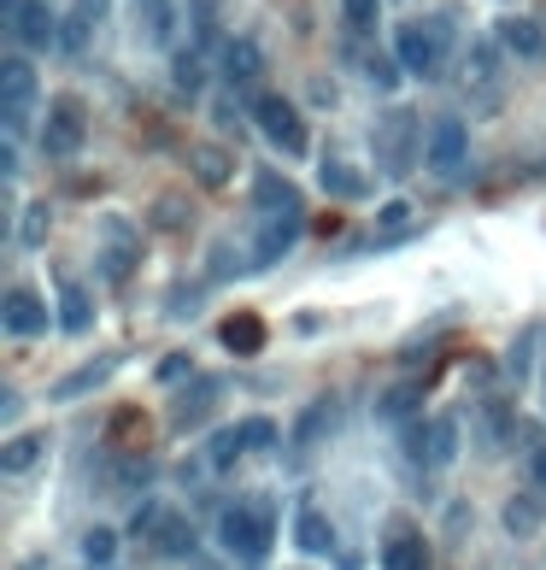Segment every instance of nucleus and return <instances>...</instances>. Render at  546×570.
Wrapping results in <instances>:
<instances>
[{
    "label": "nucleus",
    "instance_id": "dca6fc26",
    "mask_svg": "<svg viewBox=\"0 0 546 570\" xmlns=\"http://www.w3.org/2000/svg\"><path fill=\"white\" fill-rule=\"evenodd\" d=\"M411 418H424V377H406L376 394V423H411Z\"/></svg>",
    "mask_w": 546,
    "mask_h": 570
},
{
    "label": "nucleus",
    "instance_id": "473e14b6",
    "mask_svg": "<svg viewBox=\"0 0 546 570\" xmlns=\"http://www.w3.org/2000/svg\"><path fill=\"white\" fill-rule=\"evenodd\" d=\"M341 18H347L353 36H370L376 18H383V0H341Z\"/></svg>",
    "mask_w": 546,
    "mask_h": 570
},
{
    "label": "nucleus",
    "instance_id": "f03ea898",
    "mask_svg": "<svg viewBox=\"0 0 546 570\" xmlns=\"http://www.w3.org/2000/svg\"><path fill=\"white\" fill-rule=\"evenodd\" d=\"M218 541L224 553H236L247 564H265L270 559V541H277V523H270V506H229V512L218 518Z\"/></svg>",
    "mask_w": 546,
    "mask_h": 570
},
{
    "label": "nucleus",
    "instance_id": "37998d69",
    "mask_svg": "<svg viewBox=\"0 0 546 570\" xmlns=\"http://www.w3.org/2000/svg\"><path fill=\"white\" fill-rule=\"evenodd\" d=\"M182 218H188V212H182V200H177V194H165L159 207H153V223H165V230H177Z\"/></svg>",
    "mask_w": 546,
    "mask_h": 570
},
{
    "label": "nucleus",
    "instance_id": "79ce46f5",
    "mask_svg": "<svg viewBox=\"0 0 546 570\" xmlns=\"http://www.w3.org/2000/svg\"><path fill=\"white\" fill-rule=\"evenodd\" d=\"M406 223H411V207H406V200H388V207L383 212H376V230H406Z\"/></svg>",
    "mask_w": 546,
    "mask_h": 570
},
{
    "label": "nucleus",
    "instance_id": "7ed1b4c3",
    "mask_svg": "<svg viewBox=\"0 0 546 570\" xmlns=\"http://www.w3.org/2000/svg\"><path fill=\"white\" fill-rule=\"evenodd\" d=\"M254 124H259V136L270 141V148H282V153H306L311 148L306 118H300V107H294L288 94H254Z\"/></svg>",
    "mask_w": 546,
    "mask_h": 570
},
{
    "label": "nucleus",
    "instance_id": "4be33fe9",
    "mask_svg": "<svg viewBox=\"0 0 546 570\" xmlns=\"http://www.w3.org/2000/svg\"><path fill=\"white\" fill-rule=\"evenodd\" d=\"M218 341L236 359H254L259 348H265V323L254 318V312H236V318H224V330H218Z\"/></svg>",
    "mask_w": 546,
    "mask_h": 570
},
{
    "label": "nucleus",
    "instance_id": "c756f323",
    "mask_svg": "<svg viewBox=\"0 0 546 570\" xmlns=\"http://www.w3.org/2000/svg\"><path fill=\"white\" fill-rule=\"evenodd\" d=\"M171 83H177L182 94H200V89H206V59H200V53H177V59H171Z\"/></svg>",
    "mask_w": 546,
    "mask_h": 570
},
{
    "label": "nucleus",
    "instance_id": "6ab92c4d",
    "mask_svg": "<svg viewBox=\"0 0 546 570\" xmlns=\"http://www.w3.org/2000/svg\"><path fill=\"white\" fill-rule=\"evenodd\" d=\"M383 570H429V541L417 529H394L383 541Z\"/></svg>",
    "mask_w": 546,
    "mask_h": 570
},
{
    "label": "nucleus",
    "instance_id": "6e6552de",
    "mask_svg": "<svg viewBox=\"0 0 546 570\" xmlns=\"http://www.w3.org/2000/svg\"><path fill=\"white\" fill-rule=\"evenodd\" d=\"M30 100H36V66L30 59H7V66H0V107H7V130L18 136L24 130V112H30Z\"/></svg>",
    "mask_w": 546,
    "mask_h": 570
},
{
    "label": "nucleus",
    "instance_id": "f8f14e48",
    "mask_svg": "<svg viewBox=\"0 0 546 570\" xmlns=\"http://www.w3.org/2000/svg\"><path fill=\"white\" fill-rule=\"evenodd\" d=\"M254 207H259V218H306L300 189H294L288 177H277V171H259L254 177Z\"/></svg>",
    "mask_w": 546,
    "mask_h": 570
},
{
    "label": "nucleus",
    "instance_id": "9b49d317",
    "mask_svg": "<svg viewBox=\"0 0 546 570\" xmlns=\"http://www.w3.org/2000/svg\"><path fill=\"white\" fill-rule=\"evenodd\" d=\"M218 400H224V382L218 377H188V394L177 400L171 430H200V423L218 412Z\"/></svg>",
    "mask_w": 546,
    "mask_h": 570
},
{
    "label": "nucleus",
    "instance_id": "1a4fd4ad",
    "mask_svg": "<svg viewBox=\"0 0 546 570\" xmlns=\"http://www.w3.org/2000/svg\"><path fill=\"white\" fill-rule=\"evenodd\" d=\"M7 24L24 48H53L59 42V18L48 12V0H7Z\"/></svg>",
    "mask_w": 546,
    "mask_h": 570
},
{
    "label": "nucleus",
    "instance_id": "412c9836",
    "mask_svg": "<svg viewBox=\"0 0 546 570\" xmlns=\"http://www.w3.org/2000/svg\"><path fill=\"white\" fill-rule=\"evenodd\" d=\"M59 330H66V336L95 330V300H89L82 282H59Z\"/></svg>",
    "mask_w": 546,
    "mask_h": 570
},
{
    "label": "nucleus",
    "instance_id": "0eeeda50",
    "mask_svg": "<svg viewBox=\"0 0 546 570\" xmlns=\"http://www.w3.org/2000/svg\"><path fill=\"white\" fill-rule=\"evenodd\" d=\"M136 259H141V236H136V223L130 218H100V271H107L112 282H123L136 271Z\"/></svg>",
    "mask_w": 546,
    "mask_h": 570
},
{
    "label": "nucleus",
    "instance_id": "ddd939ff",
    "mask_svg": "<svg viewBox=\"0 0 546 570\" xmlns=\"http://www.w3.org/2000/svg\"><path fill=\"white\" fill-rule=\"evenodd\" d=\"M107 12H112V0H71L66 24H59V48H66V53H82V48L95 42V30L107 24Z\"/></svg>",
    "mask_w": 546,
    "mask_h": 570
},
{
    "label": "nucleus",
    "instance_id": "b1692460",
    "mask_svg": "<svg viewBox=\"0 0 546 570\" xmlns=\"http://www.w3.org/2000/svg\"><path fill=\"white\" fill-rule=\"evenodd\" d=\"M318 182H324L329 194H341V200H365V194H370V177L353 171L347 159H324V166H318Z\"/></svg>",
    "mask_w": 546,
    "mask_h": 570
},
{
    "label": "nucleus",
    "instance_id": "f3484780",
    "mask_svg": "<svg viewBox=\"0 0 546 570\" xmlns=\"http://www.w3.org/2000/svg\"><path fill=\"white\" fill-rule=\"evenodd\" d=\"M499 48L517 53L523 66H535V59H546V30L535 24V18L512 12V18H499Z\"/></svg>",
    "mask_w": 546,
    "mask_h": 570
},
{
    "label": "nucleus",
    "instance_id": "2f4dec72",
    "mask_svg": "<svg viewBox=\"0 0 546 570\" xmlns=\"http://www.w3.org/2000/svg\"><path fill=\"white\" fill-rule=\"evenodd\" d=\"M241 453H247V447H241V423H236V430L212 436V447H206V464H212V471H229V464H236Z\"/></svg>",
    "mask_w": 546,
    "mask_h": 570
},
{
    "label": "nucleus",
    "instance_id": "c85d7f7f",
    "mask_svg": "<svg viewBox=\"0 0 546 570\" xmlns=\"http://www.w3.org/2000/svg\"><path fill=\"white\" fill-rule=\"evenodd\" d=\"M153 547L159 553H188V547H195V529H188V518H177V512H165L159 518V529H153Z\"/></svg>",
    "mask_w": 546,
    "mask_h": 570
},
{
    "label": "nucleus",
    "instance_id": "a878e982",
    "mask_svg": "<svg viewBox=\"0 0 546 570\" xmlns=\"http://www.w3.org/2000/svg\"><path fill=\"white\" fill-rule=\"evenodd\" d=\"M112 364H118V353H107V359H95V364H82V371H71L66 382L53 389V400H77V394H89V389H100V382L112 377Z\"/></svg>",
    "mask_w": 546,
    "mask_h": 570
},
{
    "label": "nucleus",
    "instance_id": "5701e85b",
    "mask_svg": "<svg viewBox=\"0 0 546 570\" xmlns=\"http://www.w3.org/2000/svg\"><path fill=\"white\" fill-rule=\"evenodd\" d=\"M224 77H229L236 89L259 83V77H265V53H259V42H247V36H241V42H229V48H224Z\"/></svg>",
    "mask_w": 546,
    "mask_h": 570
},
{
    "label": "nucleus",
    "instance_id": "58836bf2",
    "mask_svg": "<svg viewBox=\"0 0 546 570\" xmlns=\"http://www.w3.org/2000/svg\"><path fill=\"white\" fill-rule=\"evenodd\" d=\"M365 71H370V83H376V89H394L406 66H400V59H388V53H370V59H365Z\"/></svg>",
    "mask_w": 546,
    "mask_h": 570
},
{
    "label": "nucleus",
    "instance_id": "c03bdc74",
    "mask_svg": "<svg viewBox=\"0 0 546 570\" xmlns=\"http://www.w3.org/2000/svg\"><path fill=\"white\" fill-rule=\"evenodd\" d=\"M529 359H535V336H523L517 348H512V377H523V371H529Z\"/></svg>",
    "mask_w": 546,
    "mask_h": 570
},
{
    "label": "nucleus",
    "instance_id": "cd10ccee",
    "mask_svg": "<svg viewBox=\"0 0 546 570\" xmlns=\"http://www.w3.org/2000/svg\"><path fill=\"white\" fill-rule=\"evenodd\" d=\"M465 77H470V89L494 94V77H499V48H494V42H476V48H470V66H465Z\"/></svg>",
    "mask_w": 546,
    "mask_h": 570
},
{
    "label": "nucleus",
    "instance_id": "39448f33",
    "mask_svg": "<svg viewBox=\"0 0 546 570\" xmlns=\"http://www.w3.org/2000/svg\"><path fill=\"white\" fill-rule=\"evenodd\" d=\"M417 153H424V141H417V118L406 107H394L383 124H376V159H383L388 177H406Z\"/></svg>",
    "mask_w": 546,
    "mask_h": 570
},
{
    "label": "nucleus",
    "instance_id": "393cba45",
    "mask_svg": "<svg viewBox=\"0 0 546 570\" xmlns=\"http://www.w3.org/2000/svg\"><path fill=\"white\" fill-rule=\"evenodd\" d=\"M188 171H195L200 189H224L236 166H229V153H224V148H195V153H188Z\"/></svg>",
    "mask_w": 546,
    "mask_h": 570
},
{
    "label": "nucleus",
    "instance_id": "a211bd4d",
    "mask_svg": "<svg viewBox=\"0 0 546 570\" xmlns=\"http://www.w3.org/2000/svg\"><path fill=\"white\" fill-rule=\"evenodd\" d=\"M294 547H300V553H311V559L335 553V523L318 512V506H300V512H294Z\"/></svg>",
    "mask_w": 546,
    "mask_h": 570
},
{
    "label": "nucleus",
    "instance_id": "7c9ffc66",
    "mask_svg": "<svg viewBox=\"0 0 546 570\" xmlns=\"http://www.w3.org/2000/svg\"><path fill=\"white\" fill-rule=\"evenodd\" d=\"M324 418H335V400H311L306 418H300V430H294V447H311V441H318V436L329 430Z\"/></svg>",
    "mask_w": 546,
    "mask_h": 570
},
{
    "label": "nucleus",
    "instance_id": "c9c22d12",
    "mask_svg": "<svg viewBox=\"0 0 546 570\" xmlns=\"http://www.w3.org/2000/svg\"><path fill=\"white\" fill-rule=\"evenodd\" d=\"M82 559H89V564H112L118 559V536H112V529H89V536H82Z\"/></svg>",
    "mask_w": 546,
    "mask_h": 570
},
{
    "label": "nucleus",
    "instance_id": "4c0bfd02",
    "mask_svg": "<svg viewBox=\"0 0 546 570\" xmlns=\"http://www.w3.org/2000/svg\"><path fill=\"white\" fill-rule=\"evenodd\" d=\"M41 236H48V207H24V223H18V241H24V248H41Z\"/></svg>",
    "mask_w": 546,
    "mask_h": 570
},
{
    "label": "nucleus",
    "instance_id": "20e7f679",
    "mask_svg": "<svg viewBox=\"0 0 546 570\" xmlns=\"http://www.w3.org/2000/svg\"><path fill=\"white\" fill-rule=\"evenodd\" d=\"M89 141V112H82L77 94L48 100V118H41V153L48 159H77V148Z\"/></svg>",
    "mask_w": 546,
    "mask_h": 570
},
{
    "label": "nucleus",
    "instance_id": "4468645a",
    "mask_svg": "<svg viewBox=\"0 0 546 570\" xmlns=\"http://www.w3.org/2000/svg\"><path fill=\"white\" fill-rule=\"evenodd\" d=\"M300 230H306V218H265L259 223V236H254V271H265V264H277L282 253H294V241H300Z\"/></svg>",
    "mask_w": 546,
    "mask_h": 570
},
{
    "label": "nucleus",
    "instance_id": "ea45409f",
    "mask_svg": "<svg viewBox=\"0 0 546 570\" xmlns=\"http://www.w3.org/2000/svg\"><path fill=\"white\" fill-rule=\"evenodd\" d=\"M529 488L546 500V436H535V441H529Z\"/></svg>",
    "mask_w": 546,
    "mask_h": 570
},
{
    "label": "nucleus",
    "instance_id": "2eb2a0df",
    "mask_svg": "<svg viewBox=\"0 0 546 570\" xmlns=\"http://www.w3.org/2000/svg\"><path fill=\"white\" fill-rule=\"evenodd\" d=\"M453 459H458V423L429 418L424 436H417V464H424V471H453Z\"/></svg>",
    "mask_w": 546,
    "mask_h": 570
},
{
    "label": "nucleus",
    "instance_id": "72a5a7b5",
    "mask_svg": "<svg viewBox=\"0 0 546 570\" xmlns=\"http://www.w3.org/2000/svg\"><path fill=\"white\" fill-rule=\"evenodd\" d=\"M218 18H224V0H188V24H195L200 42L218 36Z\"/></svg>",
    "mask_w": 546,
    "mask_h": 570
},
{
    "label": "nucleus",
    "instance_id": "e433bc0d",
    "mask_svg": "<svg viewBox=\"0 0 546 570\" xmlns=\"http://www.w3.org/2000/svg\"><path fill=\"white\" fill-rule=\"evenodd\" d=\"M506 529H512V536H535V529H540L535 500H506Z\"/></svg>",
    "mask_w": 546,
    "mask_h": 570
},
{
    "label": "nucleus",
    "instance_id": "9d476101",
    "mask_svg": "<svg viewBox=\"0 0 546 570\" xmlns=\"http://www.w3.org/2000/svg\"><path fill=\"white\" fill-rule=\"evenodd\" d=\"M0 330L7 336H41L48 330V300H41L36 289H7V300H0Z\"/></svg>",
    "mask_w": 546,
    "mask_h": 570
},
{
    "label": "nucleus",
    "instance_id": "f704fd0d",
    "mask_svg": "<svg viewBox=\"0 0 546 570\" xmlns=\"http://www.w3.org/2000/svg\"><path fill=\"white\" fill-rule=\"evenodd\" d=\"M241 447H247V453H270V447H277V423H270V418H247L241 423Z\"/></svg>",
    "mask_w": 546,
    "mask_h": 570
},
{
    "label": "nucleus",
    "instance_id": "aec40b11",
    "mask_svg": "<svg viewBox=\"0 0 546 570\" xmlns=\"http://www.w3.org/2000/svg\"><path fill=\"white\" fill-rule=\"evenodd\" d=\"M41 459H48V436H41V430L12 436L7 447H0V471H7V477H30Z\"/></svg>",
    "mask_w": 546,
    "mask_h": 570
},
{
    "label": "nucleus",
    "instance_id": "a19ab883",
    "mask_svg": "<svg viewBox=\"0 0 546 570\" xmlns=\"http://www.w3.org/2000/svg\"><path fill=\"white\" fill-rule=\"evenodd\" d=\"M182 377H200L195 359H188V353H165L159 359V382H182Z\"/></svg>",
    "mask_w": 546,
    "mask_h": 570
},
{
    "label": "nucleus",
    "instance_id": "bb28decb",
    "mask_svg": "<svg viewBox=\"0 0 546 570\" xmlns=\"http://www.w3.org/2000/svg\"><path fill=\"white\" fill-rule=\"evenodd\" d=\"M171 30H177V12H171V0H141V36L147 42H171Z\"/></svg>",
    "mask_w": 546,
    "mask_h": 570
},
{
    "label": "nucleus",
    "instance_id": "f257e3e1",
    "mask_svg": "<svg viewBox=\"0 0 546 570\" xmlns=\"http://www.w3.org/2000/svg\"><path fill=\"white\" fill-rule=\"evenodd\" d=\"M447 42H453V18H411L394 30V59L406 66V77H440L447 66Z\"/></svg>",
    "mask_w": 546,
    "mask_h": 570
},
{
    "label": "nucleus",
    "instance_id": "423d86ee",
    "mask_svg": "<svg viewBox=\"0 0 546 570\" xmlns=\"http://www.w3.org/2000/svg\"><path fill=\"white\" fill-rule=\"evenodd\" d=\"M465 159H470V136H465V118L440 112L435 124H429V141H424V166H429L435 177H458V171H465Z\"/></svg>",
    "mask_w": 546,
    "mask_h": 570
}]
</instances>
